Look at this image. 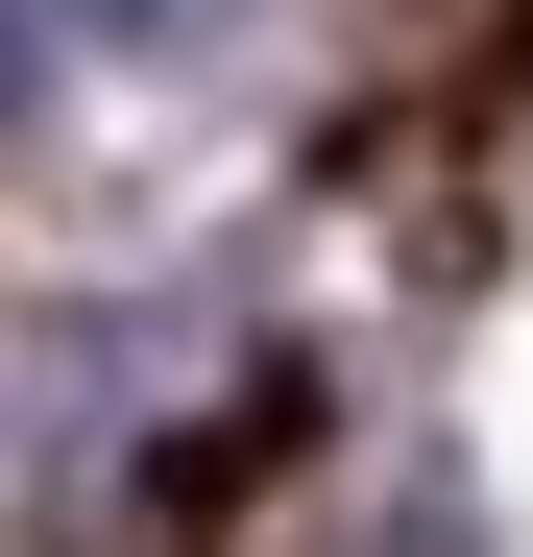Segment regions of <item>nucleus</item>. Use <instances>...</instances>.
I'll use <instances>...</instances> for the list:
<instances>
[{"mask_svg": "<svg viewBox=\"0 0 533 557\" xmlns=\"http://www.w3.org/2000/svg\"><path fill=\"white\" fill-rule=\"evenodd\" d=\"M25 73H49V25H25V0H0V98H25Z\"/></svg>", "mask_w": 533, "mask_h": 557, "instance_id": "1", "label": "nucleus"}]
</instances>
